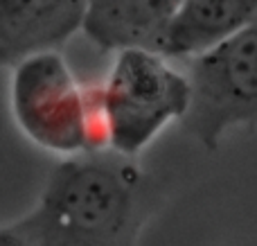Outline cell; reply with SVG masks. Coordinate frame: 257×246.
Masks as SVG:
<instances>
[{"mask_svg": "<svg viewBox=\"0 0 257 246\" xmlns=\"http://www.w3.org/2000/svg\"><path fill=\"white\" fill-rule=\"evenodd\" d=\"M131 161L108 149L59 163L34 210L0 228V246H136L149 197Z\"/></svg>", "mask_w": 257, "mask_h": 246, "instance_id": "1", "label": "cell"}, {"mask_svg": "<svg viewBox=\"0 0 257 246\" xmlns=\"http://www.w3.org/2000/svg\"><path fill=\"white\" fill-rule=\"evenodd\" d=\"M12 70V115L30 143L68 158L106 152L99 88H84L59 50L34 52Z\"/></svg>", "mask_w": 257, "mask_h": 246, "instance_id": "2", "label": "cell"}, {"mask_svg": "<svg viewBox=\"0 0 257 246\" xmlns=\"http://www.w3.org/2000/svg\"><path fill=\"white\" fill-rule=\"evenodd\" d=\"M108 149L136 158L172 120L190 106V84L167 57L140 48L115 52L99 88Z\"/></svg>", "mask_w": 257, "mask_h": 246, "instance_id": "3", "label": "cell"}, {"mask_svg": "<svg viewBox=\"0 0 257 246\" xmlns=\"http://www.w3.org/2000/svg\"><path fill=\"white\" fill-rule=\"evenodd\" d=\"M190 106L181 127L201 147L217 149L237 127H257V16L235 34L190 57Z\"/></svg>", "mask_w": 257, "mask_h": 246, "instance_id": "4", "label": "cell"}, {"mask_svg": "<svg viewBox=\"0 0 257 246\" xmlns=\"http://www.w3.org/2000/svg\"><path fill=\"white\" fill-rule=\"evenodd\" d=\"M183 0H86L84 36L104 52H158Z\"/></svg>", "mask_w": 257, "mask_h": 246, "instance_id": "5", "label": "cell"}, {"mask_svg": "<svg viewBox=\"0 0 257 246\" xmlns=\"http://www.w3.org/2000/svg\"><path fill=\"white\" fill-rule=\"evenodd\" d=\"M86 0H0V68L59 50L79 32Z\"/></svg>", "mask_w": 257, "mask_h": 246, "instance_id": "6", "label": "cell"}, {"mask_svg": "<svg viewBox=\"0 0 257 246\" xmlns=\"http://www.w3.org/2000/svg\"><path fill=\"white\" fill-rule=\"evenodd\" d=\"M257 16V0H183L160 54L190 59L235 34Z\"/></svg>", "mask_w": 257, "mask_h": 246, "instance_id": "7", "label": "cell"}]
</instances>
